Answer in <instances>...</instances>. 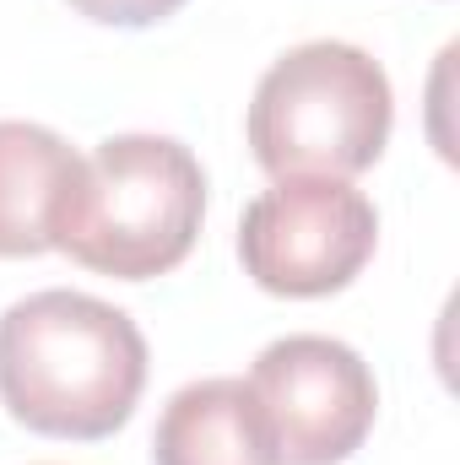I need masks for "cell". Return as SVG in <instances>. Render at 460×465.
Masks as SVG:
<instances>
[{"label": "cell", "instance_id": "obj_1", "mask_svg": "<svg viewBox=\"0 0 460 465\" xmlns=\"http://www.w3.org/2000/svg\"><path fill=\"white\" fill-rule=\"evenodd\" d=\"M146 390L141 325L71 287L16 298L0 314V401L44 439H109Z\"/></svg>", "mask_w": 460, "mask_h": 465}, {"label": "cell", "instance_id": "obj_2", "mask_svg": "<svg viewBox=\"0 0 460 465\" xmlns=\"http://www.w3.org/2000/svg\"><path fill=\"white\" fill-rule=\"evenodd\" d=\"M206 217V173L174 135H109L82 157V173L60 206L55 249L76 265L152 282L174 271Z\"/></svg>", "mask_w": 460, "mask_h": 465}, {"label": "cell", "instance_id": "obj_3", "mask_svg": "<svg viewBox=\"0 0 460 465\" xmlns=\"http://www.w3.org/2000/svg\"><path fill=\"white\" fill-rule=\"evenodd\" d=\"M395 124L390 76L357 44L287 49L249 98V152L271 179H352L379 163Z\"/></svg>", "mask_w": 460, "mask_h": 465}, {"label": "cell", "instance_id": "obj_4", "mask_svg": "<svg viewBox=\"0 0 460 465\" xmlns=\"http://www.w3.org/2000/svg\"><path fill=\"white\" fill-rule=\"evenodd\" d=\"M379 212L346 179H276L238 228V260L276 298H325L374 260Z\"/></svg>", "mask_w": 460, "mask_h": 465}, {"label": "cell", "instance_id": "obj_5", "mask_svg": "<svg viewBox=\"0 0 460 465\" xmlns=\"http://www.w3.org/2000/svg\"><path fill=\"white\" fill-rule=\"evenodd\" d=\"M249 390L271 428L276 465H342L363 450L379 390L357 351L336 336H282L255 357Z\"/></svg>", "mask_w": 460, "mask_h": 465}, {"label": "cell", "instance_id": "obj_6", "mask_svg": "<svg viewBox=\"0 0 460 465\" xmlns=\"http://www.w3.org/2000/svg\"><path fill=\"white\" fill-rule=\"evenodd\" d=\"M152 465H276L249 379H195L174 390L152 433Z\"/></svg>", "mask_w": 460, "mask_h": 465}, {"label": "cell", "instance_id": "obj_7", "mask_svg": "<svg viewBox=\"0 0 460 465\" xmlns=\"http://www.w3.org/2000/svg\"><path fill=\"white\" fill-rule=\"evenodd\" d=\"M82 173L65 135L27 119H0V260L55 249V223Z\"/></svg>", "mask_w": 460, "mask_h": 465}, {"label": "cell", "instance_id": "obj_8", "mask_svg": "<svg viewBox=\"0 0 460 465\" xmlns=\"http://www.w3.org/2000/svg\"><path fill=\"white\" fill-rule=\"evenodd\" d=\"M185 0H71V11H82L87 22L104 27H152L163 16H174Z\"/></svg>", "mask_w": 460, "mask_h": 465}]
</instances>
